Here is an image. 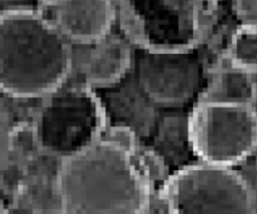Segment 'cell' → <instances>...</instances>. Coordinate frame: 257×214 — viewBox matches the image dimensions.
Segmentation results:
<instances>
[{"mask_svg": "<svg viewBox=\"0 0 257 214\" xmlns=\"http://www.w3.org/2000/svg\"><path fill=\"white\" fill-rule=\"evenodd\" d=\"M188 140L201 162L233 165L257 150L253 104L200 99L188 118Z\"/></svg>", "mask_w": 257, "mask_h": 214, "instance_id": "3", "label": "cell"}, {"mask_svg": "<svg viewBox=\"0 0 257 214\" xmlns=\"http://www.w3.org/2000/svg\"><path fill=\"white\" fill-rule=\"evenodd\" d=\"M235 12L242 23L257 22V0H235Z\"/></svg>", "mask_w": 257, "mask_h": 214, "instance_id": "11", "label": "cell"}, {"mask_svg": "<svg viewBox=\"0 0 257 214\" xmlns=\"http://www.w3.org/2000/svg\"><path fill=\"white\" fill-rule=\"evenodd\" d=\"M252 77L250 73L228 63L227 67H223L216 74L207 92L201 99L253 104L257 89Z\"/></svg>", "mask_w": 257, "mask_h": 214, "instance_id": "8", "label": "cell"}, {"mask_svg": "<svg viewBox=\"0 0 257 214\" xmlns=\"http://www.w3.org/2000/svg\"><path fill=\"white\" fill-rule=\"evenodd\" d=\"M47 2H52V0H45V3H47Z\"/></svg>", "mask_w": 257, "mask_h": 214, "instance_id": "14", "label": "cell"}, {"mask_svg": "<svg viewBox=\"0 0 257 214\" xmlns=\"http://www.w3.org/2000/svg\"><path fill=\"white\" fill-rule=\"evenodd\" d=\"M14 148V134L10 118L4 105L0 103V172L8 167Z\"/></svg>", "mask_w": 257, "mask_h": 214, "instance_id": "10", "label": "cell"}, {"mask_svg": "<svg viewBox=\"0 0 257 214\" xmlns=\"http://www.w3.org/2000/svg\"><path fill=\"white\" fill-rule=\"evenodd\" d=\"M4 212H8V209L4 207V203L0 200V213H4Z\"/></svg>", "mask_w": 257, "mask_h": 214, "instance_id": "13", "label": "cell"}, {"mask_svg": "<svg viewBox=\"0 0 257 214\" xmlns=\"http://www.w3.org/2000/svg\"><path fill=\"white\" fill-rule=\"evenodd\" d=\"M43 14L69 43L89 44L109 33L114 10L109 0H52Z\"/></svg>", "mask_w": 257, "mask_h": 214, "instance_id": "6", "label": "cell"}, {"mask_svg": "<svg viewBox=\"0 0 257 214\" xmlns=\"http://www.w3.org/2000/svg\"><path fill=\"white\" fill-rule=\"evenodd\" d=\"M248 174L251 175H245L246 180H247L248 185L251 188V193H252V199H253V213L257 212V167L255 170L250 172Z\"/></svg>", "mask_w": 257, "mask_h": 214, "instance_id": "12", "label": "cell"}, {"mask_svg": "<svg viewBox=\"0 0 257 214\" xmlns=\"http://www.w3.org/2000/svg\"><path fill=\"white\" fill-rule=\"evenodd\" d=\"M227 62L250 74H257V22L241 23L233 32Z\"/></svg>", "mask_w": 257, "mask_h": 214, "instance_id": "9", "label": "cell"}, {"mask_svg": "<svg viewBox=\"0 0 257 214\" xmlns=\"http://www.w3.org/2000/svg\"><path fill=\"white\" fill-rule=\"evenodd\" d=\"M87 50L78 55V70L88 85L107 87L124 75L130 67L131 53L119 39L105 35L94 43L85 44Z\"/></svg>", "mask_w": 257, "mask_h": 214, "instance_id": "7", "label": "cell"}, {"mask_svg": "<svg viewBox=\"0 0 257 214\" xmlns=\"http://www.w3.org/2000/svg\"><path fill=\"white\" fill-rule=\"evenodd\" d=\"M88 94L85 90H69L52 98L38 127L43 147L65 158L99 135V109Z\"/></svg>", "mask_w": 257, "mask_h": 214, "instance_id": "5", "label": "cell"}, {"mask_svg": "<svg viewBox=\"0 0 257 214\" xmlns=\"http://www.w3.org/2000/svg\"><path fill=\"white\" fill-rule=\"evenodd\" d=\"M72 45L43 14H0V92L32 99L57 92L72 72Z\"/></svg>", "mask_w": 257, "mask_h": 214, "instance_id": "2", "label": "cell"}, {"mask_svg": "<svg viewBox=\"0 0 257 214\" xmlns=\"http://www.w3.org/2000/svg\"><path fill=\"white\" fill-rule=\"evenodd\" d=\"M161 200L171 213H253L245 175L227 165L201 162L168 178Z\"/></svg>", "mask_w": 257, "mask_h": 214, "instance_id": "4", "label": "cell"}, {"mask_svg": "<svg viewBox=\"0 0 257 214\" xmlns=\"http://www.w3.org/2000/svg\"><path fill=\"white\" fill-rule=\"evenodd\" d=\"M132 137L120 129L63 158L55 194L65 213H143L148 184L132 157Z\"/></svg>", "mask_w": 257, "mask_h": 214, "instance_id": "1", "label": "cell"}]
</instances>
